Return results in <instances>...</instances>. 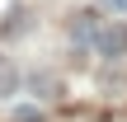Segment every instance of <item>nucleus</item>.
Returning <instances> with one entry per match:
<instances>
[{
    "instance_id": "nucleus-1",
    "label": "nucleus",
    "mask_w": 127,
    "mask_h": 122,
    "mask_svg": "<svg viewBox=\"0 0 127 122\" xmlns=\"http://www.w3.org/2000/svg\"><path fill=\"white\" fill-rule=\"evenodd\" d=\"M94 52H104V56H123V52H127V28H99Z\"/></svg>"
},
{
    "instance_id": "nucleus-2",
    "label": "nucleus",
    "mask_w": 127,
    "mask_h": 122,
    "mask_svg": "<svg viewBox=\"0 0 127 122\" xmlns=\"http://www.w3.org/2000/svg\"><path fill=\"white\" fill-rule=\"evenodd\" d=\"M71 33H75V38H85V42H94V38H99V24H94V14H75Z\"/></svg>"
},
{
    "instance_id": "nucleus-3",
    "label": "nucleus",
    "mask_w": 127,
    "mask_h": 122,
    "mask_svg": "<svg viewBox=\"0 0 127 122\" xmlns=\"http://www.w3.org/2000/svg\"><path fill=\"white\" fill-rule=\"evenodd\" d=\"M14 85H19V75H14V66L0 56V99H5V94H14Z\"/></svg>"
},
{
    "instance_id": "nucleus-4",
    "label": "nucleus",
    "mask_w": 127,
    "mask_h": 122,
    "mask_svg": "<svg viewBox=\"0 0 127 122\" xmlns=\"http://www.w3.org/2000/svg\"><path fill=\"white\" fill-rule=\"evenodd\" d=\"M9 118H14V122H42V108H38V103H19Z\"/></svg>"
},
{
    "instance_id": "nucleus-5",
    "label": "nucleus",
    "mask_w": 127,
    "mask_h": 122,
    "mask_svg": "<svg viewBox=\"0 0 127 122\" xmlns=\"http://www.w3.org/2000/svg\"><path fill=\"white\" fill-rule=\"evenodd\" d=\"M104 5H108V9H123V14H127V0H104Z\"/></svg>"
}]
</instances>
